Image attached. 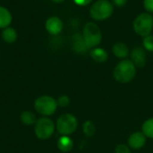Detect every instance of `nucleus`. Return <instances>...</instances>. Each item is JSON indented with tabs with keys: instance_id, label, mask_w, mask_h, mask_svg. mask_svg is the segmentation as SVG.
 Wrapping results in <instances>:
<instances>
[{
	"instance_id": "14",
	"label": "nucleus",
	"mask_w": 153,
	"mask_h": 153,
	"mask_svg": "<svg viewBox=\"0 0 153 153\" xmlns=\"http://www.w3.org/2000/svg\"><path fill=\"white\" fill-rule=\"evenodd\" d=\"M57 147H58L59 151H61L62 152H69L72 151V149L74 147V142L69 136L62 135L57 140Z\"/></svg>"
},
{
	"instance_id": "16",
	"label": "nucleus",
	"mask_w": 153,
	"mask_h": 153,
	"mask_svg": "<svg viewBox=\"0 0 153 153\" xmlns=\"http://www.w3.org/2000/svg\"><path fill=\"white\" fill-rule=\"evenodd\" d=\"M2 39L4 42L8 44H12L17 39V32L13 28L7 27L2 32Z\"/></svg>"
},
{
	"instance_id": "3",
	"label": "nucleus",
	"mask_w": 153,
	"mask_h": 153,
	"mask_svg": "<svg viewBox=\"0 0 153 153\" xmlns=\"http://www.w3.org/2000/svg\"><path fill=\"white\" fill-rule=\"evenodd\" d=\"M114 13V6L108 0H97L90 9V15L94 21L101 22L108 19Z\"/></svg>"
},
{
	"instance_id": "11",
	"label": "nucleus",
	"mask_w": 153,
	"mask_h": 153,
	"mask_svg": "<svg viewBox=\"0 0 153 153\" xmlns=\"http://www.w3.org/2000/svg\"><path fill=\"white\" fill-rule=\"evenodd\" d=\"M72 48L75 52L80 53V54H83V53L87 52V50L89 49L83 40L82 35H81L79 33L74 34V36L72 38Z\"/></svg>"
},
{
	"instance_id": "18",
	"label": "nucleus",
	"mask_w": 153,
	"mask_h": 153,
	"mask_svg": "<svg viewBox=\"0 0 153 153\" xmlns=\"http://www.w3.org/2000/svg\"><path fill=\"white\" fill-rule=\"evenodd\" d=\"M82 131L83 134L87 136V137H92L95 133H96V126L95 124L91 121V120H87L83 123L82 125Z\"/></svg>"
},
{
	"instance_id": "24",
	"label": "nucleus",
	"mask_w": 153,
	"mask_h": 153,
	"mask_svg": "<svg viewBox=\"0 0 153 153\" xmlns=\"http://www.w3.org/2000/svg\"><path fill=\"white\" fill-rule=\"evenodd\" d=\"M92 0H74V2L80 6H86L91 3Z\"/></svg>"
},
{
	"instance_id": "13",
	"label": "nucleus",
	"mask_w": 153,
	"mask_h": 153,
	"mask_svg": "<svg viewBox=\"0 0 153 153\" xmlns=\"http://www.w3.org/2000/svg\"><path fill=\"white\" fill-rule=\"evenodd\" d=\"M112 52L116 57L120 59H126L129 56V48L123 42H117L112 48Z\"/></svg>"
},
{
	"instance_id": "10",
	"label": "nucleus",
	"mask_w": 153,
	"mask_h": 153,
	"mask_svg": "<svg viewBox=\"0 0 153 153\" xmlns=\"http://www.w3.org/2000/svg\"><path fill=\"white\" fill-rule=\"evenodd\" d=\"M146 143V136L143 132H134L128 138V145L134 150L142 149Z\"/></svg>"
},
{
	"instance_id": "15",
	"label": "nucleus",
	"mask_w": 153,
	"mask_h": 153,
	"mask_svg": "<svg viewBox=\"0 0 153 153\" xmlns=\"http://www.w3.org/2000/svg\"><path fill=\"white\" fill-rule=\"evenodd\" d=\"M12 22V14L8 9L0 5V28H7Z\"/></svg>"
},
{
	"instance_id": "8",
	"label": "nucleus",
	"mask_w": 153,
	"mask_h": 153,
	"mask_svg": "<svg viewBox=\"0 0 153 153\" xmlns=\"http://www.w3.org/2000/svg\"><path fill=\"white\" fill-rule=\"evenodd\" d=\"M130 56L132 62L136 67H143L146 65V51L143 47H134Z\"/></svg>"
},
{
	"instance_id": "20",
	"label": "nucleus",
	"mask_w": 153,
	"mask_h": 153,
	"mask_svg": "<svg viewBox=\"0 0 153 153\" xmlns=\"http://www.w3.org/2000/svg\"><path fill=\"white\" fill-rule=\"evenodd\" d=\"M143 48L149 52H153V35L150 34L143 38Z\"/></svg>"
},
{
	"instance_id": "1",
	"label": "nucleus",
	"mask_w": 153,
	"mask_h": 153,
	"mask_svg": "<svg viewBox=\"0 0 153 153\" xmlns=\"http://www.w3.org/2000/svg\"><path fill=\"white\" fill-rule=\"evenodd\" d=\"M136 74V66L129 59H123L114 68L113 75L117 82L120 83L130 82Z\"/></svg>"
},
{
	"instance_id": "7",
	"label": "nucleus",
	"mask_w": 153,
	"mask_h": 153,
	"mask_svg": "<svg viewBox=\"0 0 153 153\" xmlns=\"http://www.w3.org/2000/svg\"><path fill=\"white\" fill-rule=\"evenodd\" d=\"M35 134L40 140L49 139L55 132L53 121L48 117H40L35 124Z\"/></svg>"
},
{
	"instance_id": "21",
	"label": "nucleus",
	"mask_w": 153,
	"mask_h": 153,
	"mask_svg": "<svg viewBox=\"0 0 153 153\" xmlns=\"http://www.w3.org/2000/svg\"><path fill=\"white\" fill-rule=\"evenodd\" d=\"M56 102H57V106H60V107H66V106H68L69 103H70V99H69V97L66 96V95H61V96L57 99Z\"/></svg>"
},
{
	"instance_id": "17",
	"label": "nucleus",
	"mask_w": 153,
	"mask_h": 153,
	"mask_svg": "<svg viewBox=\"0 0 153 153\" xmlns=\"http://www.w3.org/2000/svg\"><path fill=\"white\" fill-rule=\"evenodd\" d=\"M20 119L26 126H31V125L36 124V122H37L35 114H33L30 111H23L21 114Z\"/></svg>"
},
{
	"instance_id": "5",
	"label": "nucleus",
	"mask_w": 153,
	"mask_h": 153,
	"mask_svg": "<svg viewBox=\"0 0 153 153\" xmlns=\"http://www.w3.org/2000/svg\"><path fill=\"white\" fill-rule=\"evenodd\" d=\"M78 126V121L76 117L72 114H64L60 116L56 121L57 132L62 135H67L74 134Z\"/></svg>"
},
{
	"instance_id": "26",
	"label": "nucleus",
	"mask_w": 153,
	"mask_h": 153,
	"mask_svg": "<svg viewBox=\"0 0 153 153\" xmlns=\"http://www.w3.org/2000/svg\"><path fill=\"white\" fill-rule=\"evenodd\" d=\"M51 1H53L54 3H62V2H64L65 0H51Z\"/></svg>"
},
{
	"instance_id": "25",
	"label": "nucleus",
	"mask_w": 153,
	"mask_h": 153,
	"mask_svg": "<svg viewBox=\"0 0 153 153\" xmlns=\"http://www.w3.org/2000/svg\"><path fill=\"white\" fill-rule=\"evenodd\" d=\"M112 3L117 7H122L127 3V0H112Z\"/></svg>"
},
{
	"instance_id": "23",
	"label": "nucleus",
	"mask_w": 153,
	"mask_h": 153,
	"mask_svg": "<svg viewBox=\"0 0 153 153\" xmlns=\"http://www.w3.org/2000/svg\"><path fill=\"white\" fill-rule=\"evenodd\" d=\"M143 6L148 13H153V0H143Z\"/></svg>"
},
{
	"instance_id": "6",
	"label": "nucleus",
	"mask_w": 153,
	"mask_h": 153,
	"mask_svg": "<svg viewBox=\"0 0 153 153\" xmlns=\"http://www.w3.org/2000/svg\"><path fill=\"white\" fill-rule=\"evenodd\" d=\"M34 108L39 114L48 117L53 115L56 112L57 102L54 98L50 96H40L35 100Z\"/></svg>"
},
{
	"instance_id": "19",
	"label": "nucleus",
	"mask_w": 153,
	"mask_h": 153,
	"mask_svg": "<svg viewBox=\"0 0 153 153\" xmlns=\"http://www.w3.org/2000/svg\"><path fill=\"white\" fill-rule=\"evenodd\" d=\"M142 131L146 137L153 139V117L147 119L142 126Z\"/></svg>"
},
{
	"instance_id": "22",
	"label": "nucleus",
	"mask_w": 153,
	"mask_h": 153,
	"mask_svg": "<svg viewBox=\"0 0 153 153\" xmlns=\"http://www.w3.org/2000/svg\"><path fill=\"white\" fill-rule=\"evenodd\" d=\"M115 153H131V150H130L129 146H127L124 143H120L116 147Z\"/></svg>"
},
{
	"instance_id": "4",
	"label": "nucleus",
	"mask_w": 153,
	"mask_h": 153,
	"mask_svg": "<svg viewBox=\"0 0 153 153\" xmlns=\"http://www.w3.org/2000/svg\"><path fill=\"white\" fill-rule=\"evenodd\" d=\"M136 34L141 37H146L153 30V16L150 13H142L136 16L133 23Z\"/></svg>"
},
{
	"instance_id": "9",
	"label": "nucleus",
	"mask_w": 153,
	"mask_h": 153,
	"mask_svg": "<svg viewBox=\"0 0 153 153\" xmlns=\"http://www.w3.org/2000/svg\"><path fill=\"white\" fill-rule=\"evenodd\" d=\"M46 30L47 31L51 34V35H58L64 27L63 22L60 18L56 17V16H52L49 17L45 24Z\"/></svg>"
},
{
	"instance_id": "2",
	"label": "nucleus",
	"mask_w": 153,
	"mask_h": 153,
	"mask_svg": "<svg viewBox=\"0 0 153 153\" xmlns=\"http://www.w3.org/2000/svg\"><path fill=\"white\" fill-rule=\"evenodd\" d=\"M82 38L89 49L97 48L102 40V33L100 27L93 22H87L82 30Z\"/></svg>"
},
{
	"instance_id": "12",
	"label": "nucleus",
	"mask_w": 153,
	"mask_h": 153,
	"mask_svg": "<svg viewBox=\"0 0 153 153\" xmlns=\"http://www.w3.org/2000/svg\"><path fill=\"white\" fill-rule=\"evenodd\" d=\"M90 56L97 63H105L108 58V52L102 48H94L90 51Z\"/></svg>"
}]
</instances>
